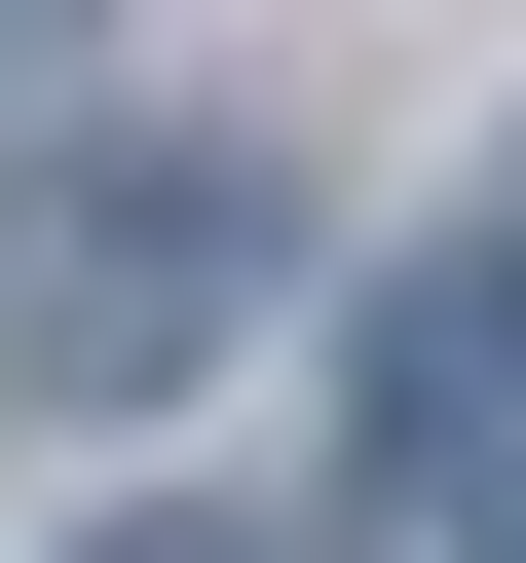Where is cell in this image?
Wrapping results in <instances>:
<instances>
[{
	"instance_id": "1",
	"label": "cell",
	"mask_w": 526,
	"mask_h": 563,
	"mask_svg": "<svg viewBox=\"0 0 526 563\" xmlns=\"http://www.w3.org/2000/svg\"><path fill=\"white\" fill-rule=\"evenodd\" d=\"M263 263H302V188L263 151H0V413H151L188 339H263Z\"/></svg>"
},
{
	"instance_id": "2",
	"label": "cell",
	"mask_w": 526,
	"mask_h": 563,
	"mask_svg": "<svg viewBox=\"0 0 526 563\" xmlns=\"http://www.w3.org/2000/svg\"><path fill=\"white\" fill-rule=\"evenodd\" d=\"M489 413H526V263H414L376 301V488H489Z\"/></svg>"
},
{
	"instance_id": "3",
	"label": "cell",
	"mask_w": 526,
	"mask_h": 563,
	"mask_svg": "<svg viewBox=\"0 0 526 563\" xmlns=\"http://www.w3.org/2000/svg\"><path fill=\"white\" fill-rule=\"evenodd\" d=\"M113 563H226V526H113Z\"/></svg>"
}]
</instances>
